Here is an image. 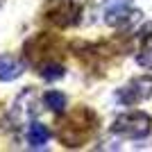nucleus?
Masks as SVG:
<instances>
[{"mask_svg": "<svg viewBox=\"0 0 152 152\" xmlns=\"http://www.w3.org/2000/svg\"><path fill=\"white\" fill-rule=\"evenodd\" d=\"M100 129V116L91 107H75L61 118L57 129L59 143L68 150L84 148Z\"/></svg>", "mask_w": 152, "mask_h": 152, "instance_id": "nucleus-1", "label": "nucleus"}, {"mask_svg": "<svg viewBox=\"0 0 152 152\" xmlns=\"http://www.w3.org/2000/svg\"><path fill=\"white\" fill-rule=\"evenodd\" d=\"M70 52L77 57V61L84 64V68L91 73H104L109 64L116 59V55L127 52V45L118 41H102V43H91V41H75L70 43Z\"/></svg>", "mask_w": 152, "mask_h": 152, "instance_id": "nucleus-2", "label": "nucleus"}, {"mask_svg": "<svg viewBox=\"0 0 152 152\" xmlns=\"http://www.w3.org/2000/svg\"><path fill=\"white\" fill-rule=\"evenodd\" d=\"M64 41L50 32H39L34 37H30L23 43V59H25L27 66H34V68H41L43 64L55 61L57 57H61L64 52Z\"/></svg>", "mask_w": 152, "mask_h": 152, "instance_id": "nucleus-3", "label": "nucleus"}, {"mask_svg": "<svg viewBox=\"0 0 152 152\" xmlns=\"http://www.w3.org/2000/svg\"><path fill=\"white\" fill-rule=\"evenodd\" d=\"M82 18V7L77 0H45L41 20L52 27H73Z\"/></svg>", "mask_w": 152, "mask_h": 152, "instance_id": "nucleus-4", "label": "nucleus"}, {"mask_svg": "<svg viewBox=\"0 0 152 152\" xmlns=\"http://www.w3.org/2000/svg\"><path fill=\"white\" fill-rule=\"evenodd\" d=\"M111 132L125 139L141 141L152 132V116L145 111H127V114L116 116L111 123Z\"/></svg>", "mask_w": 152, "mask_h": 152, "instance_id": "nucleus-5", "label": "nucleus"}, {"mask_svg": "<svg viewBox=\"0 0 152 152\" xmlns=\"http://www.w3.org/2000/svg\"><path fill=\"white\" fill-rule=\"evenodd\" d=\"M148 98H152V75H139L116 91V100L121 104H127V107L139 104Z\"/></svg>", "mask_w": 152, "mask_h": 152, "instance_id": "nucleus-6", "label": "nucleus"}, {"mask_svg": "<svg viewBox=\"0 0 152 152\" xmlns=\"http://www.w3.org/2000/svg\"><path fill=\"white\" fill-rule=\"evenodd\" d=\"M141 18L139 9H132V0H107L104 23L111 27H127Z\"/></svg>", "mask_w": 152, "mask_h": 152, "instance_id": "nucleus-7", "label": "nucleus"}, {"mask_svg": "<svg viewBox=\"0 0 152 152\" xmlns=\"http://www.w3.org/2000/svg\"><path fill=\"white\" fill-rule=\"evenodd\" d=\"M34 89H25L23 93L16 98V102H14V107H12V111L7 114V121H9V125L12 127H20V125H25V121L32 116V104H34Z\"/></svg>", "mask_w": 152, "mask_h": 152, "instance_id": "nucleus-8", "label": "nucleus"}, {"mask_svg": "<svg viewBox=\"0 0 152 152\" xmlns=\"http://www.w3.org/2000/svg\"><path fill=\"white\" fill-rule=\"evenodd\" d=\"M27 145L32 148V150H39V148H43L45 143H48V139H50V129L43 125V123H30L27 125Z\"/></svg>", "mask_w": 152, "mask_h": 152, "instance_id": "nucleus-9", "label": "nucleus"}, {"mask_svg": "<svg viewBox=\"0 0 152 152\" xmlns=\"http://www.w3.org/2000/svg\"><path fill=\"white\" fill-rule=\"evenodd\" d=\"M23 75V66L9 55H0V82H12Z\"/></svg>", "mask_w": 152, "mask_h": 152, "instance_id": "nucleus-10", "label": "nucleus"}, {"mask_svg": "<svg viewBox=\"0 0 152 152\" xmlns=\"http://www.w3.org/2000/svg\"><path fill=\"white\" fill-rule=\"evenodd\" d=\"M139 48H141L139 61L150 66L152 64V23H148V25L139 32Z\"/></svg>", "mask_w": 152, "mask_h": 152, "instance_id": "nucleus-11", "label": "nucleus"}, {"mask_svg": "<svg viewBox=\"0 0 152 152\" xmlns=\"http://www.w3.org/2000/svg\"><path fill=\"white\" fill-rule=\"evenodd\" d=\"M43 102L52 114H61L64 109H66V95H64L61 91H45Z\"/></svg>", "mask_w": 152, "mask_h": 152, "instance_id": "nucleus-12", "label": "nucleus"}, {"mask_svg": "<svg viewBox=\"0 0 152 152\" xmlns=\"http://www.w3.org/2000/svg\"><path fill=\"white\" fill-rule=\"evenodd\" d=\"M39 75L43 77V80H48V82H55V80H61V77L66 75V68L57 61H48L39 68Z\"/></svg>", "mask_w": 152, "mask_h": 152, "instance_id": "nucleus-13", "label": "nucleus"}, {"mask_svg": "<svg viewBox=\"0 0 152 152\" xmlns=\"http://www.w3.org/2000/svg\"><path fill=\"white\" fill-rule=\"evenodd\" d=\"M5 121H7V107H5V102L0 100V127H2Z\"/></svg>", "mask_w": 152, "mask_h": 152, "instance_id": "nucleus-14", "label": "nucleus"}]
</instances>
